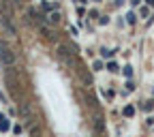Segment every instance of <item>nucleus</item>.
Instances as JSON below:
<instances>
[{
  "label": "nucleus",
  "mask_w": 154,
  "mask_h": 137,
  "mask_svg": "<svg viewBox=\"0 0 154 137\" xmlns=\"http://www.w3.org/2000/svg\"><path fill=\"white\" fill-rule=\"evenodd\" d=\"M94 2H99V0H94Z\"/></svg>",
  "instance_id": "nucleus-5"
},
{
  "label": "nucleus",
  "mask_w": 154,
  "mask_h": 137,
  "mask_svg": "<svg viewBox=\"0 0 154 137\" xmlns=\"http://www.w3.org/2000/svg\"><path fill=\"white\" fill-rule=\"evenodd\" d=\"M0 62H2V67H13L17 62L15 51H11L9 47H0Z\"/></svg>",
  "instance_id": "nucleus-1"
},
{
  "label": "nucleus",
  "mask_w": 154,
  "mask_h": 137,
  "mask_svg": "<svg viewBox=\"0 0 154 137\" xmlns=\"http://www.w3.org/2000/svg\"><path fill=\"white\" fill-rule=\"evenodd\" d=\"M0 129H2V131H7V129H9V120L5 118L2 114H0Z\"/></svg>",
  "instance_id": "nucleus-4"
},
{
  "label": "nucleus",
  "mask_w": 154,
  "mask_h": 137,
  "mask_svg": "<svg viewBox=\"0 0 154 137\" xmlns=\"http://www.w3.org/2000/svg\"><path fill=\"white\" fill-rule=\"evenodd\" d=\"M47 22H49V24H58V22H60V13H58V11H56V13H49Z\"/></svg>",
  "instance_id": "nucleus-3"
},
{
  "label": "nucleus",
  "mask_w": 154,
  "mask_h": 137,
  "mask_svg": "<svg viewBox=\"0 0 154 137\" xmlns=\"http://www.w3.org/2000/svg\"><path fill=\"white\" fill-rule=\"evenodd\" d=\"M9 19H11V17H7V15H2V17H0V24H2V26H5V30H7L9 34H15V26H13V24L9 22Z\"/></svg>",
  "instance_id": "nucleus-2"
}]
</instances>
